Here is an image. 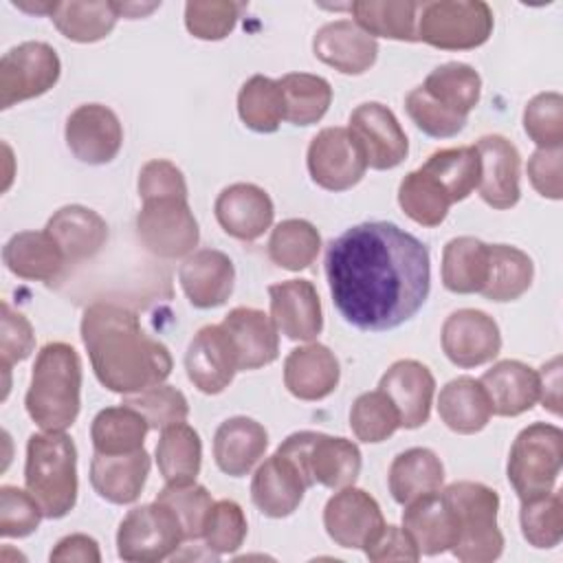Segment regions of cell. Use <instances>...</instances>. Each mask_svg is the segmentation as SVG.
<instances>
[{"label":"cell","mask_w":563,"mask_h":563,"mask_svg":"<svg viewBox=\"0 0 563 563\" xmlns=\"http://www.w3.org/2000/svg\"><path fill=\"white\" fill-rule=\"evenodd\" d=\"M325 277L341 317L363 332H387L409 321L427 301L431 262L427 246L394 222H361L325 251Z\"/></svg>","instance_id":"1"},{"label":"cell","mask_w":563,"mask_h":563,"mask_svg":"<svg viewBox=\"0 0 563 563\" xmlns=\"http://www.w3.org/2000/svg\"><path fill=\"white\" fill-rule=\"evenodd\" d=\"M81 341L95 376L114 394H139L172 374L169 350L152 339L139 317L117 303L97 301L84 310Z\"/></svg>","instance_id":"2"},{"label":"cell","mask_w":563,"mask_h":563,"mask_svg":"<svg viewBox=\"0 0 563 563\" xmlns=\"http://www.w3.org/2000/svg\"><path fill=\"white\" fill-rule=\"evenodd\" d=\"M24 405L42 431L73 427L81 407V361L73 345L53 341L37 352Z\"/></svg>","instance_id":"3"},{"label":"cell","mask_w":563,"mask_h":563,"mask_svg":"<svg viewBox=\"0 0 563 563\" xmlns=\"http://www.w3.org/2000/svg\"><path fill=\"white\" fill-rule=\"evenodd\" d=\"M26 490L46 519L66 517L77 501V449L64 431L33 433L26 442Z\"/></svg>","instance_id":"4"},{"label":"cell","mask_w":563,"mask_h":563,"mask_svg":"<svg viewBox=\"0 0 563 563\" xmlns=\"http://www.w3.org/2000/svg\"><path fill=\"white\" fill-rule=\"evenodd\" d=\"M449 506L457 537L451 548L453 556L464 563H490L504 550V534L497 528L499 495L479 482H453L442 493Z\"/></svg>","instance_id":"5"},{"label":"cell","mask_w":563,"mask_h":563,"mask_svg":"<svg viewBox=\"0 0 563 563\" xmlns=\"http://www.w3.org/2000/svg\"><path fill=\"white\" fill-rule=\"evenodd\" d=\"M275 453L288 457L310 486L321 484L339 490L352 486L361 473V451L347 438L297 431L290 433Z\"/></svg>","instance_id":"6"},{"label":"cell","mask_w":563,"mask_h":563,"mask_svg":"<svg viewBox=\"0 0 563 563\" xmlns=\"http://www.w3.org/2000/svg\"><path fill=\"white\" fill-rule=\"evenodd\" d=\"M563 464V431L548 422H532L515 438L506 475L519 499L554 488Z\"/></svg>","instance_id":"7"},{"label":"cell","mask_w":563,"mask_h":563,"mask_svg":"<svg viewBox=\"0 0 563 563\" xmlns=\"http://www.w3.org/2000/svg\"><path fill=\"white\" fill-rule=\"evenodd\" d=\"M416 33L420 42L433 48H477L493 33V11L482 0L420 2Z\"/></svg>","instance_id":"8"},{"label":"cell","mask_w":563,"mask_h":563,"mask_svg":"<svg viewBox=\"0 0 563 563\" xmlns=\"http://www.w3.org/2000/svg\"><path fill=\"white\" fill-rule=\"evenodd\" d=\"M185 541L174 512L161 501L132 508L119 523L117 552L123 561L156 563L172 556Z\"/></svg>","instance_id":"9"},{"label":"cell","mask_w":563,"mask_h":563,"mask_svg":"<svg viewBox=\"0 0 563 563\" xmlns=\"http://www.w3.org/2000/svg\"><path fill=\"white\" fill-rule=\"evenodd\" d=\"M136 235L156 257L178 260L194 253L200 240L198 222L185 198H156L136 213Z\"/></svg>","instance_id":"10"},{"label":"cell","mask_w":563,"mask_h":563,"mask_svg":"<svg viewBox=\"0 0 563 563\" xmlns=\"http://www.w3.org/2000/svg\"><path fill=\"white\" fill-rule=\"evenodd\" d=\"M59 57L46 42H22L0 59V108L48 92L59 79Z\"/></svg>","instance_id":"11"},{"label":"cell","mask_w":563,"mask_h":563,"mask_svg":"<svg viewBox=\"0 0 563 563\" xmlns=\"http://www.w3.org/2000/svg\"><path fill=\"white\" fill-rule=\"evenodd\" d=\"M310 178L328 191L352 189L365 176V154L347 128H323L308 145Z\"/></svg>","instance_id":"12"},{"label":"cell","mask_w":563,"mask_h":563,"mask_svg":"<svg viewBox=\"0 0 563 563\" xmlns=\"http://www.w3.org/2000/svg\"><path fill=\"white\" fill-rule=\"evenodd\" d=\"M347 130L358 141L367 167L372 169H394L407 158V134L400 128L396 114L378 101L356 106L350 114Z\"/></svg>","instance_id":"13"},{"label":"cell","mask_w":563,"mask_h":563,"mask_svg":"<svg viewBox=\"0 0 563 563\" xmlns=\"http://www.w3.org/2000/svg\"><path fill=\"white\" fill-rule=\"evenodd\" d=\"M328 537L350 550H363L385 526L378 501L356 486L339 488L323 508Z\"/></svg>","instance_id":"14"},{"label":"cell","mask_w":563,"mask_h":563,"mask_svg":"<svg viewBox=\"0 0 563 563\" xmlns=\"http://www.w3.org/2000/svg\"><path fill=\"white\" fill-rule=\"evenodd\" d=\"M446 358L457 367H477L493 361L501 350L497 321L477 308L451 312L440 332Z\"/></svg>","instance_id":"15"},{"label":"cell","mask_w":563,"mask_h":563,"mask_svg":"<svg viewBox=\"0 0 563 563\" xmlns=\"http://www.w3.org/2000/svg\"><path fill=\"white\" fill-rule=\"evenodd\" d=\"M66 145L88 165L110 163L123 145V128L114 110L101 103L77 106L66 119Z\"/></svg>","instance_id":"16"},{"label":"cell","mask_w":563,"mask_h":563,"mask_svg":"<svg viewBox=\"0 0 563 563\" xmlns=\"http://www.w3.org/2000/svg\"><path fill=\"white\" fill-rule=\"evenodd\" d=\"M185 369L194 387L202 394L224 391L238 369V356L227 330L218 325L200 328L185 354Z\"/></svg>","instance_id":"17"},{"label":"cell","mask_w":563,"mask_h":563,"mask_svg":"<svg viewBox=\"0 0 563 563\" xmlns=\"http://www.w3.org/2000/svg\"><path fill=\"white\" fill-rule=\"evenodd\" d=\"M479 154V196L493 209H510L519 202V150L501 134H486L475 145Z\"/></svg>","instance_id":"18"},{"label":"cell","mask_w":563,"mask_h":563,"mask_svg":"<svg viewBox=\"0 0 563 563\" xmlns=\"http://www.w3.org/2000/svg\"><path fill=\"white\" fill-rule=\"evenodd\" d=\"M378 389L391 400L398 411L400 427L418 429L429 420L435 378L427 365L413 358H402L389 365Z\"/></svg>","instance_id":"19"},{"label":"cell","mask_w":563,"mask_h":563,"mask_svg":"<svg viewBox=\"0 0 563 563\" xmlns=\"http://www.w3.org/2000/svg\"><path fill=\"white\" fill-rule=\"evenodd\" d=\"M271 319L290 341H312L321 334L323 314L317 288L308 279H286L268 286Z\"/></svg>","instance_id":"20"},{"label":"cell","mask_w":563,"mask_h":563,"mask_svg":"<svg viewBox=\"0 0 563 563\" xmlns=\"http://www.w3.org/2000/svg\"><path fill=\"white\" fill-rule=\"evenodd\" d=\"M216 220L231 238L253 242L273 224L275 207L271 196L253 183L224 187L213 205Z\"/></svg>","instance_id":"21"},{"label":"cell","mask_w":563,"mask_h":563,"mask_svg":"<svg viewBox=\"0 0 563 563\" xmlns=\"http://www.w3.org/2000/svg\"><path fill=\"white\" fill-rule=\"evenodd\" d=\"M312 53L343 75L369 70L378 57V42L352 20L323 24L312 37Z\"/></svg>","instance_id":"22"},{"label":"cell","mask_w":563,"mask_h":563,"mask_svg":"<svg viewBox=\"0 0 563 563\" xmlns=\"http://www.w3.org/2000/svg\"><path fill=\"white\" fill-rule=\"evenodd\" d=\"M178 279L189 303L207 310L222 306L231 297L235 268L227 253L218 249H200L187 255L180 264Z\"/></svg>","instance_id":"23"},{"label":"cell","mask_w":563,"mask_h":563,"mask_svg":"<svg viewBox=\"0 0 563 563\" xmlns=\"http://www.w3.org/2000/svg\"><path fill=\"white\" fill-rule=\"evenodd\" d=\"M308 488L310 484L301 471L288 457L275 453L257 466L251 482V499L262 515L282 519L299 508Z\"/></svg>","instance_id":"24"},{"label":"cell","mask_w":563,"mask_h":563,"mask_svg":"<svg viewBox=\"0 0 563 563\" xmlns=\"http://www.w3.org/2000/svg\"><path fill=\"white\" fill-rule=\"evenodd\" d=\"M235 350L238 369H257L271 365L279 354V330L268 314L257 308H233L220 323Z\"/></svg>","instance_id":"25"},{"label":"cell","mask_w":563,"mask_h":563,"mask_svg":"<svg viewBox=\"0 0 563 563\" xmlns=\"http://www.w3.org/2000/svg\"><path fill=\"white\" fill-rule=\"evenodd\" d=\"M7 268L20 279L55 284L64 277L68 260L48 231H20L2 249Z\"/></svg>","instance_id":"26"},{"label":"cell","mask_w":563,"mask_h":563,"mask_svg":"<svg viewBox=\"0 0 563 563\" xmlns=\"http://www.w3.org/2000/svg\"><path fill=\"white\" fill-rule=\"evenodd\" d=\"M339 378V358L321 343L295 347L284 361V385L299 400H321L330 396L336 389Z\"/></svg>","instance_id":"27"},{"label":"cell","mask_w":563,"mask_h":563,"mask_svg":"<svg viewBox=\"0 0 563 563\" xmlns=\"http://www.w3.org/2000/svg\"><path fill=\"white\" fill-rule=\"evenodd\" d=\"M268 446L266 429L246 416L227 418L213 435V457L222 473L242 477L264 457Z\"/></svg>","instance_id":"28"},{"label":"cell","mask_w":563,"mask_h":563,"mask_svg":"<svg viewBox=\"0 0 563 563\" xmlns=\"http://www.w3.org/2000/svg\"><path fill=\"white\" fill-rule=\"evenodd\" d=\"M150 473L145 449L121 455L95 453L90 462V484L95 493L110 504H132L139 499Z\"/></svg>","instance_id":"29"},{"label":"cell","mask_w":563,"mask_h":563,"mask_svg":"<svg viewBox=\"0 0 563 563\" xmlns=\"http://www.w3.org/2000/svg\"><path fill=\"white\" fill-rule=\"evenodd\" d=\"M44 231L59 244L68 264L95 257L108 240L106 220L84 205H66L57 209L48 218Z\"/></svg>","instance_id":"30"},{"label":"cell","mask_w":563,"mask_h":563,"mask_svg":"<svg viewBox=\"0 0 563 563\" xmlns=\"http://www.w3.org/2000/svg\"><path fill=\"white\" fill-rule=\"evenodd\" d=\"M493 413L512 418L530 411L539 400V372L521 361H499L479 378Z\"/></svg>","instance_id":"31"},{"label":"cell","mask_w":563,"mask_h":563,"mask_svg":"<svg viewBox=\"0 0 563 563\" xmlns=\"http://www.w3.org/2000/svg\"><path fill=\"white\" fill-rule=\"evenodd\" d=\"M402 528L409 532L420 554L427 556L451 550L457 537L455 519L440 490L409 501L402 512Z\"/></svg>","instance_id":"32"},{"label":"cell","mask_w":563,"mask_h":563,"mask_svg":"<svg viewBox=\"0 0 563 563\" xmlns=\"http://www.w3.org/2000/svg\"><path fill=\"white\" fill-rule=\"evenodd\" d=\"M438 413L451 431L471 435L488 424L493 407L486 389L477 378L457 376L440 389Z\"/></svg>","instance_id":"33"},{"label":"cell","mask_w":563,"mask_h":563,"mask_svg":"<svg viewBox=\"0 0 563 563\" xmlns=\"http://www.w3.org/2000/svg\"><path fill=\"white\" fill-rule=\"evenodd\" d=\"M387 482L394 501L407 506L409 501L442 488L444 466L431 449L413 446L394 457Z\"/></svg>","instance_id":"34"},{"label":"cell","mask_w":563,"mask_h":563,"mask_svg":"<svg viewBox=\"0 0 563 563\" xmlns=\"http://www.w3.org/2000/svg\"><path fill=\"white\" fill-rule=\"evenodd\" d=\"M534 264L528 253L510 244H488V273L484 295L490 301H515L532 284Z\"/></svg>","instance_id":"35"},{"label":"cell","mask_w":563,"mask_h":563,"mask_svg":"<svg viewBox=\"0 0 563 563\" xmlns=\"http://www.w3.org/2000/svg\"><path fill=\"white\" fill-rule=\"evenodd\" d=\"M488 273V244L460 235L446 242L442 251V284L457 295L479 292Z\"/></svg>","instance_id":"36"},{"label":"cell","mask_w":563,"mask_h":563,"mask_svg":"<svg viewBox=\"0 0 563 563\" xmlns=\"http://www.w3.org/2000/svg\"><path fill=\"white\" fill-rule=\"evenodd\" d=\"M150 431L147 420L130 405L101 409L90 427V438L95 453L121 455L143 449L145 435Z\"/></svg>","instance_id":"37"},{"label":"cell","mask_w":563,"mask_h":563,"mask_svg":"<svg viewBox=\"0 0 563 563\" xmlns=\"http://www.w3.org/2000/svg\"><path fill=\"white\" fill-rule=\"evenodd\" d=\"M420 88L444 110L468 119V112L479 101L482 77L468 64L446 62L442 66H435Z\"/></svg>","instance_id":"38"},{"label":"cell","mask_w":563,"mask_h":563,"mask_svg":"<svg viewBox=\"0 0 563 563\" xmlns=\"http://www.w3.org/2000/svg\"><path fill=\"white\" fill-rule=\"evenodd\" d=\"M202 462V442L187 422L172 424L161 431L156 444V464L167 484L196 482Z\"/></svg>","instance_id":"39"},{"label":"cell","mask_w":563,"mask_h":563,"mask_svg":"<svg viewBox=\"0 0 563 563\" xmlns=\"http://www.w3.org/2000/svg\"><path fill=\"white\" fill-rule=\"evenodd\" d=\"M420 2H387V0H358L350 4L354 22L376 37L418 42L416 22H418Z\"/></svg>","instance_id":"40"},{"label":"cell","mask_w":563,"mask_h":563,"mask_svg":"<svg viewBox=\"0 0 563 563\" xmlns=\"http://www.w3.org/2000/svg\"><path fill=\"white\" fill-rule=\"evenodd\" d=\"M420 169L440 183L451 202L468 198L479 185V154L475 145L438 150Z\"/></svg>","instance_id":"41"},{"label":"cell","mask_w":563,"mask_h":563,"mask_svg":"<svg viewBox=\"0 0 563 563\" xmlns=\"http://www.w3.org/2000/svg\"><path fill=\"white\" fill-rule=\"evenodd\" d=\"M53 24L57 31L79 44L99 42L114 29L119 15L114 2H57L55 11L51 13Z\"/></svg>","instance_id":"42"},{"label":"cell","mask_w":563,"mask_h":563,"mask_svg":"<svg viewBox=\"0 0 563 563\" xmlns=\"http://www.w3.org/2000/svg\"><path fill=\"white\" fill-rule=\"evenodd\" d=\"M279 81L284 95V119L292 125H312L323 119L332 101L328 79L310 73H288Z\"/></svg>","instance_id":"43"},{"label":"cell","mask_w":563,"mask_h":563,"mask_svg":"<svg viewBox=\"0 0 563 563\" xmlns=\"http://www.w3.org/2000/svg\"><path fill=\"white\" fill-rule=\"evenodd\" d=\"M238 114L253 132H275L284 119V95L279 81L264 75L246 79L238 92Z\"/></svg>","instance_id":"44"},{"label":"cell","mask_w":563,"mask_h":563,"mask_svg":"<svg viewBox=\"0 0 563 563\" xmlns=\"http://www.w3.org/2000/svg\"><path fill=\"white\" fill-rule=\"evenodd\" d=\"M321 249V235L317 227L301 218L279 222L268 240V257L273 264L286 271L308 268Z\"/></svg>","instance_id":"45"},{"label":"cell","mask_w":563,"mask_h":563,"mask_svg":"<svg viewBox=\"0 0 563 563\" xmlns=\"http://www.w3.org/2000/svg\"><path fill=\"white\" fill-rule=\"evenodd\" d=\"M398 205L413 222L422 227H438L453 202L435 178L416 169L402 178L398 187Z\"/></svg>","instance_id":"46"},{"label":"cell","mask_w":563,"mask_h":563,"mask_svg":"<svg viewBox=\"0 0 563 563\" xmlns=\"http://www.w3.org/2000/svg\"><path fill=\"white\" fill-rule=\"evenodd\" d=\"M519 523L523 539L539 550H548L561 543L563 537V501L561 490H548L528 499H521Z\"/></svg>","instance_id":"47"},{"label":"cell","mask_w":563,"mask_h":563,"mask_svg":"<svg viewBox=\"0 0 563 563\" xmlns=\"http://www.w3.org/2000/svg\"><path fill=\"white\" fill-rule=\"evenodd\" d=\"M350 427L352 433L367 444H376L387 440L400 427V418L391 400L380 391L361 394L350 409Z\"/></svg>","instance_id":"48"},{"label":"cell","mask_w":563,"mask_h":563,"mask_svg":"<svg viewBox=\"0 0 563 563\" xmlns=\"http://www.w3.org/2000/svg\"><path fill=\"white\" fill-rule=\"evenodd\" d=\"M156 501H161L163 506H167L174 512V517L180 523L185 541H196L202 537L207 515L213 506L211 493L205 486H200L196 482L167 484L158 493Z\"/></svg>","instance_id":"49"},{"label":"cell","mask_w":563,"mask_h":563,"mask_svg":"<svg viewBox=\"0 0 563 563\" xmlns=\"http://www.w3.org/2000/svg\"><path fill=\"white\" fill-rule=\"evenodd\" d=\"M123 405L134 407L147 420L150 429H161V431L172 424L185 422L189 416V405L185 394L165 383L154 385L145 391L125 396Z\"/></svg>","instance_id":"50"},{"label":"cell","mask_w":563,"mask_h":563,"mask_svg":"<svg viewBox=\"0 0 563 563\" xmlns=\"http://www.w3.org/2000/svg\"><path fill=\"white\" fill-rule=\"evenodd\" d=\"M523 130L541 150L563 145V97L559 92H539L523 110Z\"/></svg>","instance_id":"51"},{"label":"cell","mask_w":563,"mask_h":563,"mask_svg":"<svg viewBox=\"0 0 563 563\" xmlns=\"http://www.w3.org/2000/svg\"><path fill=\"white\" fill-rule=\"evenodd\" d=\"M202 539L216 554L235 552L246 539V517L242 506L233 499L213 501L202 528Z\"/></svg>","instance_id":"52"},{"label":"cell","mask_w":563,"mask_h":563,"mask_svg":"<svg viewBox=\"0 0 563 563\" xmlns=\"http://www.w3.org/2000/svg\"><path fill=\"white\" fill-rule=\"evenodd\" d=\"M242 4L227 0H196L185 4V26L198 40H222L227 37L238 18Z\"/></svg>","instance_id":"53"},{"label":"cell","mask_w":563,"mask_h":563,"mask_svg":"<svg viewBox=\"0 0 563 563\" xmlns=\"http://www.w3.org/2000/svg\"><path fill=\"white\" fill-rule=\"evenodd\" d=\"M44 512L29 490L18 486L0 488V534L4 539H22L37 530Z\"/></svg>","instance_id":"54"},{"label":"cell","mask_w":563,"mask_h":563,"mask_svg":"<svg viewBox=\"0 0 563 563\" xmlns=\"http://www.w3.org/2000/svg\"><path fill=\"white\" fill-rule=\"evenodd\" d=\"M405 110L416 128L433 139H451L466 125V117H457L444 110L420 86L405 97Z\"/></svg>","instance_id":"55"},{"label":"cell","mask_w":563,"mask_h":563,"mask_svg":"<svg viewBox=\"0 0 563 563\" xmlns=\"http://www.w3.org/2000/svg\"><path fill=\"white\" fill-rule=\"evenodd\" d=\"M139 196L143 202L156 198H185L187 200V183L183 172L165 161L154 158L147 161L139 172Z\"/></svg>","instance_id":"56"},{"label":"cell","mask_w":563,"mask_h":563,"mask_svg":"<svg viewBox=\"0 0 563 563\" xmlns=\"http://www.w3.org/2000/svg\"><path fill=\"white\" fill-rule=\"evenodd\" d=\"M35 347V334L29 319L13 310L9 301H2V319H0V356L2 367L9 369L13 363L24 361Z\"/></svg>","instance_id":"57"},{"label":"cell","mask_w":563,"mask_h":563,"mask_svg":"<svg viewBox=\"0 0 563 563\" xmlns=\"http://www.w3.org/2000/svg\"><path fill=\"white\" fill-rule=\"evenodd\" d=\"M365 556L374 563L383 561H418L420 550L405 528L383 526V530L363 548Z\"/></svg>","instance_id":"58"},{"label":"cell","mask_w":563,"mask_h":563,"mask_svg":"<svg viewBox=\"0 0 563 563\" xmlns=\"http://www.w3.org/2000/svg\"><path fill=\"white\" fill-rule=\"evenodd\" d=\"M561 147L556 150H537L528 158V178L532 187L550 200H561L563 180H561Z\"/></svg>","instance_id":"59"},{"label":"cell","mask_w":563,"mask_h":563,"mask_svg":"<svg viewBox=\"0 0 563 563\" xmlns=\"http://www.w3.org/2000/svg\"><path fill=\"white\" fill-rule=\"evenodd\" d=\"M51 561L55 563H99L101 561V552H99V543L88 537V534H68L64 539L57 541V545L53 548Z\"/></svg>","instance_id":"60"},{"label":"cell","mask_w":563,"mask_h":563,"mask_svg":"<svg viewBox=\"0 0 563 563\" xmlns=\"http://www.w3.org/2000/svg\"><path fill=\"white\" fill-rule=\"evenodd\" d=\"M539 398L552 413H561V358L554 356L539 372Z\"/></svg>","instance_id":"61"},{"label":"cell","mask_w":563,"mask_h":563,"mask_svg":"<svg viewBox=\"0 0 563 563\" xmlns=\"http://www.w3.org/2000/svg\"><path fill=\"white\" fill-rule=\"evenodd\" d=\"M161 2H150V4H143V2H114V9H117V15L121 18H143V15H150L154 9H158Z\"/></svg>","instance_id":"62"},{"label":"cell","mask_w":563,"mask_h":563,"mask_svg":"<svg viewBox=\"0 0 563 563\" xmlns=\"http://www.w3.org/2000/svg\"><path fill=\"white\" fill-rule=\"evenodd\" d=\"M18 9L22 11H29V13H46L51 15L55 11V4L57 2H35V4H29V2H13Z\"/></svg>","instance_id":"63"}]
</instances>
